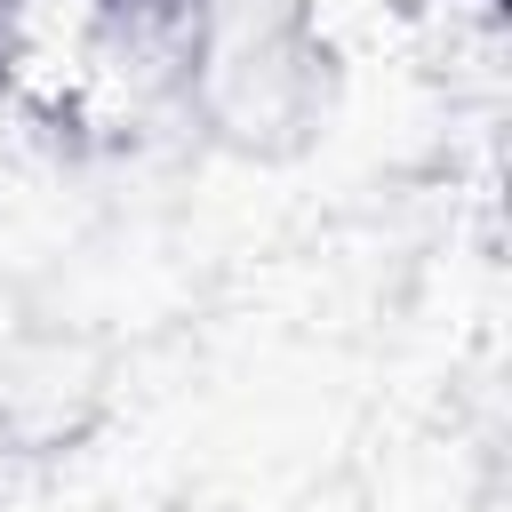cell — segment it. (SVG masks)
Masks as SVG:
<instances>
[{"instance_id": "cell-2", "label": "cell", "mask_w": 512, "mask_h": 512, "mask_svg": "<svg viewBox=\"0 0 512 512\" xmlns=\"http://www.w3.org/2000/svg\"><path fill=\"white\" fill-rule=\"evenodd\" d=\"M480 8H496V0H480Z\"/></svg>"}, {"instance_id": "cell-1", "label": "cell", "mask_w": 512, "mask_h": 512, "mask_svg": "<svg viewBox=\"0 0 512 512\" xmlns=\"http://www.w3.org/2000/svg\"><path fill=\"white\" fill-rule=\"evenodd\" d=\"M192 64L216 128L232 144H272V128H304L320 88V32L304 0H200L192 8Z\"/></svg>"}]
</instances>
